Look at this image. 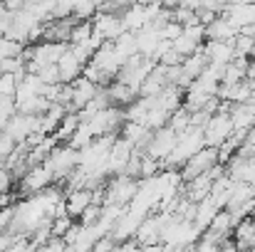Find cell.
<instances>
[{"label": "cell", "instance_id": "obj_1", "mask_svg": "<svg viewBox=\"0 0 255 252\" xmlns=\"http://www.w3.org/2000/svg\"><path fill=\"white\" fill-rule=\"evenodd\" d=\"M203 146H206V144H203V131H201L198 126L186 129L183 134L176 136V144H173L171 154L161 161V170H178L196 151H201Z\"/></svg>", "mask_w": 255, "mask_h": 252}, {"label": "cell", "instance_id": "obj_2", "mask_svg": "<svg viewBox=\"0 0 255 252\" xmlns=\"http://www.w3.org/2000/svg\"><path fill=\"white\" fill-rule=\"evenodd\" d=\"M45 166L52 173L55 183H62L77 168V149H72L70 144H57L52 154L45 159Z\"/></svg>", "mask_w": 255, "mask_h": 252}, {"label": "cell", "instance_id": "obj_3", "mask_svg": "<svg viewBox=\"0 0 255 252\" xmlns=\"http://www.w3.org/2000/svg\"><path fill=\"white\" fill-rule=\"evenodd\" d=\"M127 119H124V109L122 106H107V109H102V111H97L94 116H89L85 124L89 126V131H92V136L97 139V136H109V134H119V129H122V124H124Z\"/></svg>", "mask_w": 255, "mask_h": 252}, {"label": "cell", "instance_id": "obj_4", "mask_svg": "<svg viewBox=\"0 0 255 252\" xmlns=\"http://www.w3.org/2000/svg\"><path fill=\"white\" fill-rule=\"evenodd\" d=\"M201 131H203V144H206V146L218 149L221 144H226L228 136L233 134V124H231L228 111H216V114H211V119L203 124Z\"/></svg>", "mask_w": 255, "mask_h": 252}, {"label": "cell", "instance_id": "obj_5", "mask_svg": "<svg viewBox=\"0 0 255 252\" xmlns=\"http://www.w3.org/2000/svg\"><path fill=\"white\" fill-rule=\"evenodd\" d=\"M213 166H218V149L203 146L201 151H196L183 166L178 168V173H181L183 180H191V178H196L201 173H208Z\"/></svg>", "mask_w": 255, "mask_h": 252}, {"label": "cell", "instance_id": "obj_6", "mask_svg": "<svg viewBox=\"0 0 255 252\" xmlns=\"http://www.w3.org/2000/svg\"><path fill=\"white\" fill-rule=\"evenodd\" d=\"M2 131H5L15 144H22V141H27L32 134H42V131H40V116L15 111V114H12V119L7 121V126H5Z\"/></svg>", "mask_w": 255, "mask_h": 252}, {"label": "cell", "instance_id": "obj_7", "mask_svg": "<svg viewBox=\"0 0 255 252\" xmlns=\"http://www.w3.org/2000/svg\"><path fill=\"white\" fill-rule=\"evenodd\" d=\"M55 183V178H52V173L47 170L45 164H37V166H30L27 168V173L17 180V190H20V195H35V193H40V190H45V188H50Z\"/></svg>", "mask_w": 255, "mask_h": 252}, {"label": "cell", "instance_id": "obj_8", "mask_svg": "<svg viewBox=\"0 0 255 252\" xmlns=\"http://www.w3.org/2000/svg\"><path fill=\"white\" fill-rule=\"evenodd\" d=\"M92 30L104 40V42H114L122 32H124V22L119 12H97L92 17Z\"/></svg>", "mask_w": 255, "mask_h": 252}, {"label": "cell", "instance_id": "obj_9", "mask_svg": "<svg viewBox=\"0 0 255 252\" xmlns=\"http://www.w3.org/2000/svg\"><path fill=\"white\" fill-rule=\"evenodd\" d=\"M173 144H176V134L171 131L169 126L156 129V131L151 134V141H149V146L144 149V154L151 156V159H156V161H164V159L171 154Z\"/></svg>", "mask_w": 255, "mask_h": 252}, {"label": "cell", "instance_id": "obj_10", "mask_svg": "<svg viewBox=\"0 0 255 252\" xmlns=\"http://www.w3.org/2000/svg\"><path fill=\"white\" fill-rule=\"evenodd\" d=\"M228 116H231V124H233V131H246L255 124V99L251 101H243V104H228Z\"/></svg>", "mask_w": 255, "mask_h": 252}, {"label": "cell", "instance_id": "obj_11", "mask_svg": "<svg viewBox=\"0 0 255 252\" xmlns=\"http://www.w3.org/2000/svg\"><path fill=\"white\" fill-rule=\"evenodd\" d=\"M201 52L206 55L208 65H228L236 60V52H233V40L231 42H221V40H206Z\"/></svg>", "mask_w": 255, "mask_h": 252}, {"label": "cell", "instance_id": "obj_12", "mask_svg": "<svg viewBox=\"0 0 255 252\" xmlns=\"http://www.w3.org/2000/svg\"><path fill=\"white\" fill-rule=\"evenodd\" d=\"M92 205V190L89 188H72L65 195V210L72 220H80V215Z\"/></svg>", "mask_w": 255, "mask_h": 252}, {"label": "cell", "instance_id": "obj_13", "mask_svg": "<svg viewBox=\"0 0 255 252\" xmlns=\"http://www.w3.org/2000/svg\"><path fill=\"white\" fill-rule=\"evenodd\" d=\"M107 89V96H109V101L114 104V106H129L136 96H139V89H134V86H129V84L119 82V80H112V82L104 86Z\"/></svg>", "mask_w": 255, "mask_h": 252}, {"label": "cell", "instance_id": "obj_14", "mask_svg": "<svg viewBox=\"0 0 255 252\" xmlns=\"http://www.w3.org/2000/svg\"><path fill=\"white\" fill-rule=\"evenodd\" d=\"M57 70H60V82L62 84H72L77 77H82V70H85V65L72 55V50L67 47L65 50V55L57 60Z\"/></svg>", "mask_w": 255, "mask_h": 252}, {"label": "cell", "instance_id": "obj_15", "mask_svg": "<svg viewBox=\"0 0 255 252\" xmlns=\"http://www.w3.org/2000/svg\"><path fill=\"white\" fill-rule=\"evenodd\" d=\"M236 35H238V27L236 25H231L226 17H216L211 25H206V40H221V42H231V40H236Z\"/></svg>", "mask_w": 255, "mask_h": 252}, {"label": "cell", "instance_id": "obj_16", "mask_svg": "<svg viewBox=\"0 0 255 252\" xmlns=\"http://www.w3.org/2000/svg\"><path fill=\"white\" fill-rule=\"evenodd\" d=\"M154 104H156L154 96H136L129 106H124V119L127 121H136V124L144 126V119H146V114H149V109Z\"/></svg>", "mask_w": 255, "mask_h": 252}, {"label": "cell", "instance_id": "obj_17", "mask_svg": "<svg viewBox=\"0 0 255 252\" xmlns=\"http://www.w3.org/2000/svg\"><path fill=\"white\" fill-rule=\"evenodd\" d=\"M159 42H161L159 30L144 27V30H139V32H136V52H139L141 57H149V60H151V55H154V50H156V45H159Z\"/></svg>", "mask_w": 255, "mask_h": 252}, {"label": "cell", "instance_id": "obj_18", "mask_svg": "<svg viewBox=\"0 0 255 252\" xmlns=\"http://www.w3.org/2000/svg\"><path fill=\"white\" fill-rule=\"evenodd\" d=\"M156 106H161L164 111H176L178 106H183V89L176 86V84H169L164 86V91L156 96Z\"/></svg>", "mask_w": 255, "mask_h": 252}, {"label": "cell", "instance_id": "obj_19", "mask_svg": "<svg viewBox=\"0 0 255 252\" xmlns=\"http://www.w3.org/2000/svg\"><path fill=\"white\" fill-rule=\"evenodd\" d=\"M236 225H238V220H236L226 208H221V210L213 215V220H211V225H208L206 230H213V233H218V235H223V238H231V233H233Z\"/></svg>", "mask_w": 255, "mask_h": 252}, {"label": "cell", "instance_id": "obj_20", "mask_svg": "<svg viewBox=\"0 0 255 252\" xmlns=\"http://www.w3.org/2000/svg\"><path fill=\"white\" fill-rule=\"evenodd\" d=\"M112 45H114V50H117V52H119L124 60H129L131 55H136V32L124 30V32H122V35H119V37H117Z\"/></svg>", "mask_w": 255, "mask_h": 252}, {"label": "cell", "instance_id": "obj_21", "mask_svg": "<svg viewBox=\"0 0 255 252\" xmlns=\"http://www.w3.org/2000/svg\"><path fill=\"white\" fill-rule=\"evenodd\" d=\"M166 126H169L176 136H178V134H183L186 129H191V111H188L186 106H178L176 111H171Z\"/></svg>", "mask_w": 255, "mask_h": 252}, {"label": "cell", "instance_id": "obj_22", "mask_svg": "<svg viewBox=\"0 0 255 252\" xmlns=\"http://www.w3.org/2000/svg\"><path fill=\"white\" fill-rule=\"evenodd\" d=\"M154 99H156V96H154ZM169 116H171L169 111H164L161 106H156V104H154V106L149 109V114H146V119H144V126H146L149 131H156V129H164V126H166V121H169Z\"/></svg>", "mask_w": 255, "mask_h": 252}, {"label": "cell", "instance_id": "obj_23", "mask_svg": "<svg viewBox=\"0 0 255 252\" xmlns=\"http://www.w3.org/2000/svg\"><path fill=\"white\" fill-rule=\"evenodd\" d=\"M233 52H236V57H241V60H253L255 57V40L238 32L236 40H233Z\"/></svg>", "mask_w": 255, "mask_h": 252}, {"label": "cell", "instance_id": "obj_24", "mask_svg": "<svg viewBox=\"0 0 255 252\" xmlns=\"http://www.w3.org/2000/svg\"><path fill=\"white\" fill-rule=\"evenodd\" d=\"M92 20H77L70 30V45H82L92 37Z\"/></svg>", "mask_w": 255, "mask_h": 252}, {"label": "cell", "instance_id": "obj_25", "mask_svg": "<svg viewBox=\"0 0 255 252\" xmlns=\"http://www.w3.org/2000/svg\"><path fill=\"white\" fill-rule=\"evenodd\" d=\"M77 220H72L67 213H62V215H55L52 218V225H50V233H52V238H65L67 235V230L75 225Z\"/></svg>", "mask_w": 255, "mask_h": 252}, {"label": "cell", "instance_id": "obj_26", "mask_svg": "<svg viewBox=\"0 0 255 252\" xmlns=\"http://www.w3.org/2000/svg\"><path fill=\"white\" fill-rule=\"evenodd\" d=\"M25 50V45H20L17 40H10L5 35H0V60H7V57H20Z\"/></svg>", "mask_w": 255, "mask_h": 252}, {"label": "cell", "instance_id": "obj_27", "mask_svg": "<svg viewBox=\"0 0 255 252\" xmlns=\"http://www.w3.org/2000/svg\"><path fill=\"white\" fill-rule=\"evenodd\" d=\"M0 75H17V77H22L25 75V60H22V55L20 57L0 60Z\"/></svg>", "mask_w": 255, "mask_h": 252}, {"label": "cell", "instance_id": "obj_28", "mask_svg": "<svg viewBox=\"0 0 255 252\" xmlns=\"http://www.w3.org/2000/svg\"><path fill=\"white\" fill-rule=\"evenodd\" d=\"M17 75H0V99H15L17 91Z\"/></svg>", "mask_w": 255, "mask_h": 252}, {"label": "cell", "instance_id": "obj_29", "mask_svg": "<svg viewBox=\"0 0 255 252\" xmlns=\"http://www.w3.org/2000/svg\"><path fill=\"white\" fill-rule=\"evenodd\" d=\"M171 47L181 55V57H188V55H193L196 50H201L203 45H196L191 37H186V35H181V37H176L173 42H171Z\"/></svg>", "mask_w": 255, "mask_h": 252}, {"label": "cell", "instance_id": "obj_30", "mask_svg": "<svg viewBox=\"0 0 255 252\" xmlns=\"http://www.w3.org/2000/svg\"><path fill=\"white\" fill-rule=\"evenodd\" d=\"M15 111H17L15 109V99H0V131L7 126V121L12 119Z\"/></svg>", "mask_w": 255, "mask_h": 252}, {"label": "cell", "instance_id": "obj_31", "mask_svg": "<svg viewBox=\"0 0 255 252\" xmlns=\"http://www.w3.org/2000/svg\"><path fill=\"white\" fill-rule=\"evenodd\" d=\"M183 35L191 37L196 45H203V42H206V27H203L201 22H196V25H183Z\"/></svg>", "mask_w": 255, "mask_h": 252}, {"label": "cell", "instance_id": "obj_32", "mask_svg": "<svg viewBox=\"0 0 255 252\" xmlns=\"http://www.w3.org/2000/svg\"><path fill=\"white\" fill-rule=\"evenodd\" d=\"M37 77L42 80V84H60V70H57V65H45V67H40Z\"/></svg>", "mask_w": 255, "mask_h": 252}, {"label": "cell", "instance_id": "obj_33", "mask_svg": "<svg viewBox=\"0 0 255 252\" xmlns=\"http://www.w3.org/2000/svg\"><path fill=\"white\" fill-rule=\"evenodd\" d=\"M15 183H17V178L12 175V170L7 166L0 168V193H12Z\"/></svg>", "mask_w": 255, "mask_h": 252}, {"label": "cell", "instance_id": "obj_34", "mask_svg": "<svg viewBox=\"0 0 255 252\" xmlns=\"http://www.w3.org/2000/svg\"><path fill=\"white\" fill-rule=\"evenodd\" d=\"M159 35H161V40H169V42H173L176 37H181L183 35V25H178V22H166L161 30H159Z\"/></svg>", "mask_w": 255, "mask_h": 252}, {"label": "cell", "instance_id": "obj_35", "mask_svg": "<svg viewBox=\"0 0 255 252\" xmlns=\"http://www.w3.org/2000/svg\"><path fill=\"white\" fill-rule=\"evenodd\" d=\"M15 146H17V144H15L5 131H0V161H2V164H5V161H7V156L15 151Z\"/></svg>", "mask_w": 255, "mask_h": 252}, {"label": "cell", "instance_id": "obj_36", "mask_svg": "<svg viewBox=\"0 0 255 252\" xmlns=\"http://www.w3.org/2000/svg\"><path fill=\"white\" fill-rule=\"evenodd\" d=\"M181 62H183V57H181V55H178V52L171 47V50H166V52H164V57H161L156 65H164V67H176V65H181Z\"/></svg>", "mask_w": 255, "mask_h": 252}, {"label": "cell", "instance_id": "obj_37", "mask_svg": "<svg viewBox=\"0 0 255 252\" xmlns=\"http://www.w3.org/2000/svg\"><path fill=\"white\" fill-rule=\"evenodd\" d=\"M0 2L5 5L7 12H17V10H22V7L27 5V0H0Z\"/></svg>", "mask_w": 255, "mask_h": 252}, {"label": "cell", "instance_id": "obj_38", "mask_svg": "<svg viewBox=\"0 0 255 252\" xmlns=\"http://www.w3.org/2000/svg\"><path fill=\"white\" fill-rule=\"evenodd\" d=\"M65 2H67V5H70V7H72V10H75V7H77V5H82V2H85V0H65Z\"/></svg>", "mask_w": 255, "mask_h": 252}, {"label": "cell", "instance_id": "obj_39", "mask_svg": "<svg viewBox=\"0 0 255 252\" xmlns=\"http://www.w3.org/2000/svg\"><path fill=\"white\" fill-rule=\"evenodd\" d=\"M104 2H107V0H92V5H94V7H102Z\"/></svg>", "mask_w": 255, "mask_h": 252}]
</instances>
